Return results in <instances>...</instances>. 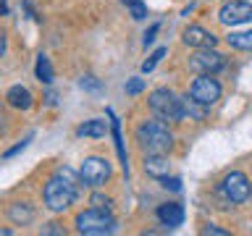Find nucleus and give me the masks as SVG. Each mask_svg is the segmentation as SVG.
I'll use <instances>...</instances> for the list:
<instances>
[{
    "label": "nucleus",
    "mask_w": 252,
    "mask_h": 236,
    "mask_svg": "<svg viewBox=\"0 0 252 236\" xmlns=\"http://www.w3.org/2000/svg\"><path fill=\"white\" fill-rule=\"evenodd\" d=\"M76 194H79V181H71L66 176H58V173H55V176L45 184V189H42L45 207L50 210V212L68 210L71 205H74Z\"/></svg>",
    "instance_id": "obj_1"
},
{
    "label": "nucleus",
    "mask_w": 252,
    "mask_h": 236,
    "mask_svg": "<svg viewBox=\"0 0 252 236\" xmlns=\"http://www.w3.org/2000/svg\"><path fill=\"white\" fill-rule=\"evenodd\" d=\"M137 142L145 152H158V155H165L173 145V134L168 131V123L163 118L158 121H145L137 129Z\"/></svg>",
    "instance_id": "obj_2"
},
{
    "label": "nucleus",
    "mask_w": 252,
    "mask_h": 236,
    "mask_svg": "<svg viewBox=\"0 0 252 236\" xmlns=\"http://www.w3.org/2000/svg\"><path fill=\"white\" fill-rule=\"evenodd\" d=\"M76 231L84 234V236H105V234L116 231V220L105 210L90 207V210H84L76 215Z\"/></svg>",
    "instance_id": "obj_3"
},
{
    "label": "nucleus",
    "mask_w": 252,
    "mask_h": 236,
    "mask_svg": "<svg viewBox=\"0 0 252 236\" xmlns=\"http://www.w3.org/2000/svg\"><path fill=\"white\" fill-rule=\"evenodd\" d=\"M150 108H153V113L158 118H163V121H168V123H176L184 118L181 97H176V94L171 89H165V87H160V89H155L150 94Z\"/></svg>",
    "instance_id": "obj_4"
},
{
    "label": "nucleus",
    "mask_w": 252,
    "mask_h": 236,
    "mask_svg": "<svg viewBox=\"0 0 252 236\" xmlns=\"http://www.w3.org/2000/svg\"><path fill=\"white\" fill-rule=\"evenodd\" d=\"M110 173H113V168H110V160L108 157H100V155H92V157H84L82 168H79V176H82V181L87 186L97 189L102 186L105 181L110 178Z\"/></svg>",
    "instance_id": "obj_5"
},
{
    "label": "nucleus",
    "mask_w": 252,
    "mask_h": 236,
    "mask_svg": "<svg viewBox=\"0 0 252 236\" xmlns=\"http://www.w3.org/2000/svg\"><path fill=\"white\" fill-rule=\"evenodd\" d=\"M220 194H223L231 205H242L252 197V184L242 171H231L228 176H223V181H220Z\"/></svg>",
    "instance_id": "obj_6"
},
{
    "label": "nucleus",
    "mask_w": 252,
    "mask_h": 236,
    "mask_svg": "<svg viewBox=\"0 0 252 236\" xmlns=\"http://www.w3.org/2000/svg\"><path fill=\"white\" fill-rule=\"evenodd\" d=\"M189 97H194L197 102L210 108L220 100V84L213 79V74H200L189 87Z\"/></svg>",
    "instance_id": "obj_7"
},
{
    "label": "nucleus",
    "mask_w": 252,
    "mask_h": 236,
    "mask_svg": "<svg viewBox=\"0 0 252 236\" xmlns=\"http://www.w3.org/2000/svg\"><path fill=\"white\" fill-rule=\"evenodd\" d=\"M218 21L223 27H239V24L252 21V3L250 0H228V3L220 5Z\"/></svg>",
    "instance_id": "obj_8"
},
{
    "label": "nucleus",
    "mask_w": 252,
    "mask_h": 236,
    "mask_svg": "<svg viewBox=\"0 0 252 236\" xmlns=\"http://www.w3.org/2000/svg\"><path fill=\"white\" fill-rule=\"evenodd\" d=\"M223 55L216 53L213 47H200L192 58H189V68L197 71V74H216V71L223 68Z\"/></svg>",
    "instance_id": "obj_9"
},
{
    "label": "nucleus",
    "mask_w": 252,
    "mask_h": 236,
    "mask_svg": "<svg viewBox=\"0 0 252 236\" xmlns=\"http://www.w3.org/2000/svg\"><path fill=\"white\" fill-rule=\"evenodd\" d=\"M181 39H184V45H189V47H216V34L213 31H208L205 27H187L184 29V34H181Z\"/></svg>",
    "instance_id": "obj_10"
},
{
    "label": "nucleus",
    "mask_w": 252,
    "mask_h": 236,
    "mask_svg": "<svg viewBox=\"0 0 252 236\" xmlns=\"http://www.w3.org/2000/svg\"><path fill=\"white\" fill-rule=\"evenodd\" d=\"M155 215H158V220H160L165 228H176V226L184 223V207H181V205H176V202L160 205Z\"/></svg>",
    "instance_id": "obj_11"
},
{
    "label": "nucleus",
    "mask_w": 252,
    "mask_h": 236,
    "mask_svg": "<svg viewBox=\"0 0 252 236\" xmlns=\"http://www.w3.org/2000/svg\"><path fill=\"white\" fill-rule=\"evenodd\" d=\"M168 157L158 152H145V173L153 178H165L168 176Z\"/></svg>",
    "instance_id": "obj_12"
},
{
    "label": "nucleus",
    "mask_w": 252,
    "mask_h": 236,
    "mask_svg": "<svg viewBox=\"0 0 252 236\" xmlns=\"http://www.w3.org/2000/svg\"><path fill=\"white\" fill-rule=\"evenodd\" d=\"M5 100H8V105L16 108V110H29L32 108V92L21 84L11 87V89L5 92Z\"/></svg>",
    "instance_id": "obj_13"
},
{
    "label": "nucleus",
    "mask_w": 252,
    "mask_h": 236,
    "mask_svg": "<svg viewBox=\"0 0 252 236\" xmlns=\"http://www.w3.org/2000/svg\"><path fill=\"white\" fill-rule=\"evenodd\" d=\"M8 218H11L16 226H27L34 220V207H32L29 202H13L11 207H8Z\"/></svg>",
    "instance_id": "obj_14"
},
{
    "label": "nucleus",
    "mask_w": 252,
    "mask_h": 236,
    "mask_svg": "<svg viewBox=\"0 0 252 236\" xmlns=\"http://www.w3.org/2000/svg\"><path fill=\"white\" fill-rule=\"evenodd\" d=\"M105 131H108L105 121L92 118V121H84L82 126H79V129H76V137H82V139H100V137H105Z\"/></svg>",
    "instance_id": "obj_15"
},
{
    "label": "nucleus",
    "mask_w": 252,
    "mask_h": 236,
    "mask_svg": "<svg viewBox=\"0 0 252 236\" xmlns=\"http://www.w3.org/2000/svg\"><path fill=\"white\" fill-rule=\"evenodd\" d=\"M226 42H228V47H234V50L250 53L252 50V29H247V31H231V34L226 37Z\"/></svg>",
    "instance_id": "obj_16"
},
{
    "label": "nucleus",
    "mask_w": 252,
    "mask_h": 236,
    "mask_svg": "<svg viewBox=\"0 0 252 236\" xmlns=\"http://www.w3.org/2000/svg\"><path fill=\"white\" fill-rule=\"evenodd\" d=\"M181 105H184V118L189 116L192 121H202L205 113H208V105H202V102H197L194 97H181Z\"/></svg>",
    "instance_id": "obj_17"
},
{
    "label": "nucleus",
    "mask_w": 252,
    "mask_h": 236,
    "mask_svg": "<svg viewBox=\"0 0 252 236\" xmlns=\"http://www.w3.org/2000/svg\"><path fill=\"white\" fill-rule=\"evenodd\" d=\"M110 116V126H113V139H116V149H118V157H121V165L124 171H129V163H126V149H124V139H121V123H118V118L113 116V110H108Z\"/></svg>",
    "instance_id": "obj_18"
},
{
    "label": "nucleus",
    "mask_w": 252,
    "mask_h": 236,
    "mask_svg": "<svg viewBox=\"0 0 252 236\" xmlns=\"http://www.w3.org/2000/svg\"><path fill=\"white\" fill-rule=\"evenodd\" d=\"M34 74H37L39 82H45V84L53 82V63H50V58H47V55H39V58H37Z\"/></svg>",
    "instance_id": "obj_19"
},
{
    "label": "nucleus",
    "mask_w": 252,
    "mask_h": 236,
    "mask_svg": "<svg viewBox=\"0 0 252 236\" xmlns=\"http://www.w3.org/2000/svg\"><path fill=\"white\" fill-rule=\"evenodd\" d=\"M165 53H168L165 47H158V50H155L153 55H150V60H145V63H142V71H145V74H150V71H153V68L158 66V63H160V58H163Z\"/></svg>",
    "instance_id": "obj_20"
},
{
    "label": "nucleus",
    "mask_w": 252,
    "mask_h": 236,
    "mask_svg": "<svg viewBox=\"0 0 252 236\" xmlns=\"http://www.w3.org/2000/svg\"><path fill=\"white\" fill-rule=\"evenodd\" d=\"M90 205H92V207H97V210H105V212H110V207H113L110 197H102V194H92Z\"/></svg>",
    "instance_id": "obj_21"
},
{
    "label": "nucleus",
    "mask_w": 252,
    "mask_h": 236,
    "mask_svg": "<svg viewBox=\"0 0 252 236\" xmlns=\"http://www.w3.org/2000/svg\"><path fill=\"white\" fill-rule=\"evenodd\" d=\"M29 142H32V134H29V137L24 139V142H19V145H16V147H11V149H5V152H3V157H5V160H11L13 155H19L21 149H27V147H29Z\"/></svg>",
    "instance_id": "obj_22"
},
{
    "label": "nucleus",
    "mask_w": 252,
    "mask_h": 236,
    "mask_svg": "<svg viewBox=\"0 0 252 236\" xmlns=\"http://www.w3.org/2000/svg\"><path fill=\"white\" fill-rule=\"evenodd\" d=\"M142 89H145V79H131L126 84V94H139Z\"/></svg>",
    "instance_id": "obj_23"
},
{
    "label": "nucleus",
    "mask_w": 252,
    "mask_h": 236,
    "mask_svg": "<svg viewBox=\"0 0 252 236\" xmlns=\"http://www.w3.org/2000/svg\"><path fill=\"white\" fill-rule=\"evenodd\" d=\"M145 16H147V8L145 5H142V3H131V19H145Z\"/></svg>",
    "instance_id": "obj_24"
},
{
    "label": "nucleus",
    "mask_w": 252,
    "mask_h": 236,
    "mask_svg": "<svg viewBox=\"0 0 252 236\" xmlns=\"http://www.w3.org/2000/svg\"><path fill=\"white\" fill-rule=\"evenodd\" d=\"M82 87L84 89H92V92H97L100 89V82L94 76H82Z\"/></svg>",
    "instance_id": "obj_25"
},
{
    "label": "nucleus",
    "mask_w": 252,
    "mask_h": 236,
    "mask_svg": "<svg viewBox=\"0 0 252 236\" xmlns=\"http://www.w3.org/2000/svg\"><path fill=\"white\" fill-rule=\"evenodd\" d=\"M158 29H160V24H153V27H150V29L145 31V47L155 42V34H158Z\"/></svg>",
    "instance_id": "obj_26"
},
{
    "label": "nucleus",
    "mask_w": 252,
    "mask_h": 236,
    "mask_svg": "<svg viewBox=\"0 0 252 236\" xmlns=\"http://www.w3.org/2000/svg\"><path fill=\"white\" fill-rule=\"evenodd\" d=\"M163 184H165V186H171L173 192H179V189H181V181H179V178H168V176H165V178H163Z\"/></svg>",
    "instance_id": "obj_27"
},
{
    "label": "nucleus",
    "mask_w": 252,
    "mask_h": 236,
    "mask_svg": "<svg viewBox=\"0 0 252 236\" xmlns=\"http://www.w3.org/2000/svg\"><path fill=\"white\" fill-rule=\"evenodd\" d=\"M202 234H213V236H226V231H223V228H218V226H208V228H205V231Z\"/></svg>",
    "instance_id": "obj_28"
},
{
    "label": "nucleus",
    "mask_w": 252,
    "mask_h": 236,
    "mask_svg": "<svg viewBox=\"0 0 252 236\" xmlns=\"http://www.w3.org/2000/svg\"><path fill=\"white\" fill-rule=\"evenodd\" d=\"M124 3H129V5H131V3H137V0H124Z\"/></svg>",
    "instance_id": "obj_29"
}]
</instances>
